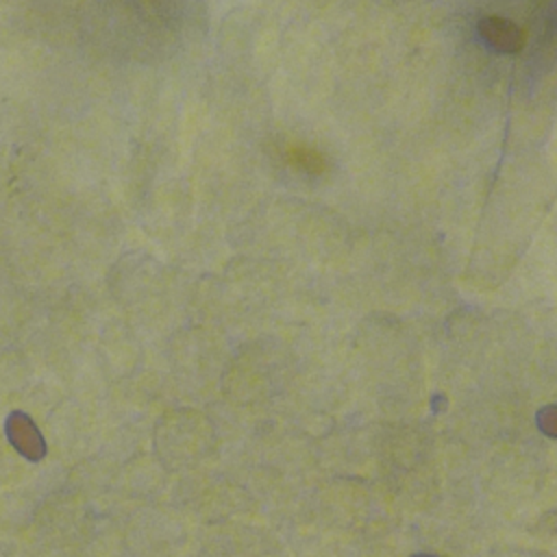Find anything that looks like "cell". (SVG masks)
I'll list each match as a JSON object with an SVG mask.
<instances>
[{
    "mask_svg": "<svg viewBox=\"0 0 557 557\" xmlns=\"http://www.w3.org/2000/svg\"><path fill=\"white\" fill-rule=\"evenodd\" d=\"M9 444L28 461H39L46 457V440L33 418L24 411H11L4 422Z\"/></svg>",
    "mask_w": 557,
    "mask_h": 557,
    "instance_id": "obj_1",
    "label": "cell"
},
{
    "mask_svg": "<svg viewBox=\"0 0 557 557\" xmlns=\"http://www.w3.org/2000/svg\"><path fill=\"white\" fill-rule=\"evenodd\" d=\"M479 35L496 52L511 54V52L522 50V46H524V30L516 22L500 17V15L483 17L479 22Z\"/></svg>",
    "mask_w": 557,
    "mask_h": 557,
    "instance_id": "obj_2",
    "label": "cell"
},
{
    "mask_svg": "<svg viewBox=\"0 0 557 557\" xmlns=\"http://www.w3.org/2000/svg\"><path fill=\"white\" fill-rule=\"evenodd\" d=\"M535 424L542 435L557 440V405H546L537 411Z\"/></svg>",
    "mask_w": 557,
    "mask_h": 557,
    "instance_id": "obj_3",
    "label": "cell"
},
{
    "mask_svg": "<svg viewBox=\"0 0 557 557\" xmlns=\"http://www.w3.org/2000/svg\"><path fill=\"white\" fill-rule=\"evenodd\" d=\"M411 557H440V555H429V553H416V555H411Z\"/></svg>",
    "mask_w": 557,
    "mask_h": 557,
    "instance_id": "obj_4",
    "label": "cell"
}]
</instances>
